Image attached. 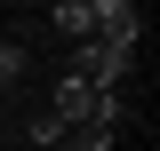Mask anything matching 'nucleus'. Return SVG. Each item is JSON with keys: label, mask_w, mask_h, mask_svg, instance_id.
I'll use <instances>...</instances> for the list:
<instances>
[{"label": "nucleus", "mask_w": 160, "mask_h": 151, "mask_svg": "<svg viewBox=\"0 0 160 151\" xmlns=\"http://www.w3.org/2000/svg\"><path fill=\"white\" fill-rule=\"evenodd\" d=\"M64 151H112V127H64Z\"/></svg>", "instance_id": "20e7f679"}, {"label": "nucleus", "mask_w": 160, "mask_h": 151, "mask_svg": "<svg viewBox=\"0 0 160 151\" xmlns=\"http://www.w3.org/2000/svg\"><path fill=\"white\" fill-rule=\"evenodd\" d=\"M24 80V40H0V112H8V88Z\"/></svg>", "instance_id": "7ed1b4c3"}, {"label": "nucleus", "mask_w": 160, "mask_h": 151, "mask_svg": "<svg viewBox=\"0 0 160 151\" xmlns=\"http://www.w3.org/2000/svg\"><path fill=\"white\" fill-rule=\"evenodd\" d=\"M48 112H56L64 127H120V88H96V80L64 72V80H56V103H48Z\"/></svg>", "instance_id": "f257e3e1"}, {"label": "nucleus", "mask_w": 160, "mask_h": 151, "mask_svg": "<svg viewBox=\"0 0 160 151\" xmlns=\"http://www.w3.org/2000/svg\"><path fill=\"white\" fill-rule=\"evenodd\" d=\"M56 32L72 40V48H88V40H96V8H88V0H56Z\"/></svg>", "instance_id": "f03ea898"}]
</instances>
